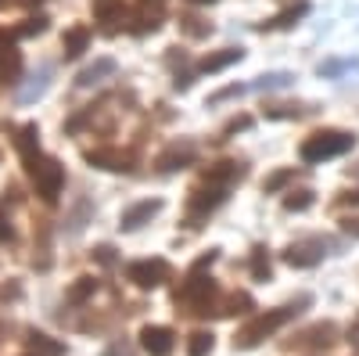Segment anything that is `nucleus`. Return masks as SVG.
<instances>
[{
	"mask_svg": "<svg viewBox=\"0 0 359 356\" xmlns=\"http://www.w3.org/2000/svg\"><path fill=\"white\" fill-rule=\"evenodd\" d=\"M355 62L348 58V62H327V65H320V76H334V72H341V69H352Z\"/></svg>",
	"mask_w": 359,
	"mask_h": 356,
	"instance_id": "nucleus-33",
	"label": "nucleus"
},
{
	"mask_svg": "<svg viewBox=\"0 0 359 356\" xmlns=\"http://www.w3.org/2000/svg\"><path fill=\"white\" fill-rule=\"evenodd\" d=\"M309 205H313V191H291L284 198V209H291V213H302V209H309Z\"/></svg>",
	"mask_w": 359,
	"mask_h": 356,
	"instance_id": "nucleus-27",
	"label": "nucleus"
},
{
	"mask_svg": "<svg viewBox=\"0 0 359 356\" xmlns=\"http://www.w3.org/2000/svg\"><path fill=\"white\" fill-rule=\"evenodd\" d=\"M291 176H294V169H284V173H273V176H269V180L262 184L266 191H277V187H284L287 180H291Z\"/></svg>",
	"mask_w": 359,
	"mask_h": 356,
	"instance_id": "nucleus-31",
	"label": "nucleus"
},
{
	"mask_svg": "<svg viewBox=\"0 0 359 356\" xmlns=\"http://www.w3.org/2000/svg\"><path fill=\"white\" fill-rule=\"evenodd\" d=\"M162 8H165V0H140V25H137V33H147V29H158V18H162Z\"/></svg>",
	"mask_w": 359,
	"mask_h": 356,
	"instance_id": "nucleus-18",
	"label": "nucleus"
},
{
	"mask_svg": "<svg viewBox=\"0 0 359 356\" xmlns=\"http://www.w3.org/2000/svg\"><path fill=\"white\" fill-rule=\"evenodd\" d=\"M22 72V54H18V47L8 40V33L0 29V79H15Z\"/></svg>",
	"mask_w": 359,
	"mask_h": 356,
	"instance_id": "nucleus-11",
	"label": "nucleus"
},
{
	"mask_svg": "<svg viewBox=\"0 0 359 356\" xmlns=\"http://www.w3.org/2000/svg\"><path fill=\"white\" fill-rule=\"evenodd\" d=\"M108 72H115V62H111V58H101L97 65H90V69H83L76 83H79V86H94V83H97L101 76H108Z\"/></svg>",
	"mask_w": 359,
	"mask_h": 356,
	"instance_id": "nucleus-20",
	"label": "nucleus"
},
{
	"mask_svg": "<svg viewBox=\"0 0 359 356\" xmlns=\"http://www.w3.org/2000/svg\"><path fill=\"white\" fill-rule=\"evenodd\" d=\"M294 76L291 72H269V76H259V83H252V91H277V86H291Z\"/></svg>",
	"mask_w": 359,
	"mask_h": 356,
	"instance_id": "nucleus-23",
	"label": "nucleus"
},
{
	"mask_svg": "<svg viewBox=\"0 0 359 356\" xmlns=\"http://www.w3.org/2000/svg\"><path fill=\"white\" fill-rule=\"evenodd\" d=\"M86 162L108 169V173H130L133 169V155L123 152V147H97V152H86Z\"/></svg>",
	"mask_w": 359,
	"mask_h": 356,
	"instance_id": "nucleus-7",
	"label": "nucleus"
},
{
	"mask_svg": "<svg viewBox=\"0 0 359 356\" xmlns=\"http://www.w3.org/2000/svg\"><path fill=\"white\" fill-rule=\"evenodd\" d=\"M187 4H216V0H187Z\"/></svg>",
	"mask_w": 359,
	"mask_h": 356,
	"instance_id": "nucleus-36",
	"label": "nucleus"
},
{
	"mask_svg": "<svg viewBox=\"0 0 359 356\" xmlns=\"http://www.w3.org/2000/svg\"><path fill=\"white\" fill-rule=\"evenodd\" d=\"M352 345H355V349H359V328H355V331H352Z\"/></svg>",
	"mask_w": 359,
	"mask_h": 356,
	"instance_id": "nucleus-35",
	"label": "nucleus"
},
{
	"mask_svg": "<svg viewBox=\"0 0 359 356\" xmlns=\"http://www.w3.org/2000/svg\"><path fill=\"white\" fill-rule=\"evenodd\" d=\"M194 162V144L184 140V144H169L165 152L158 155V169L162 173H176V169H187Z\"/></svg>",
	"mask_w": 359,
	"mask_h": 356,
	"instance_id": "nucleus-9",
	"label": "nucleus"
},
{
	"mask_svg": "<svg viewBox=\"0 0 359 356\" xmlns=\"http://www.w3.org/2000/svg\"><path fill=\"white\" fill-rule=\"evenodd\" d=\"M155 213H162V202H158V198L140 202V205H133V209H126V213H123V223H118V227H123V230H137L140 223H147Z\"/></svg>",
	"mask_w": 359,
	"mask_h": 356,
	"instance_id": "nucleus-13",
	"label": "nucleus"
},
{
	"mask_svg": "<svg viewBox=\"0 0 359 356\" xmlns=\"http://www.w3.org/2000/svg\"><path fill=\"white\" fill-rule=\"evenodd\" d=\"M180 25H184V29H187L191 37H208V33H212V25H201V18H194V15L180 18Z\"/></svg>",
	"mask_w": 359,
	"mask_h": 356,
	"instance_id": "nucleus-30",
	"label": "nucleus"
},
{
	"mask_svg": "<svg viewBox=\"0 0 359 356\" xmlns=\"http://www.w3.org/2000/svg\"><path fill=\"white\" fill-rule=\"evenodd\" d=\"M169 263L165 259H140V263H130L126 266V277L137 284V288H158L169 281Z\"/></svg>",
	"mask_w": 359,
	"mask_h": 356,
	"instance_id": "nucleus-5",
	"label": "nucleus"
},
{
	"mask_svg": "<svg viewBox=\"0 0 359 356\" xmlns=\"http://www.w3.org/2000/svg\"><path fill=\"white\" fill-rule=\"evenodd\" d=\"M352 144H355V137L345 130H320L302 140L298 155H302V162H323V159H338V155L352 152Z\"/></svg>",
	"mask_w": 359,
	"mask_h": 356,
	"instance_id": "nucleus-3",
	"label": "nucleus"
},
{
	"mask_svg": "<svg viewBox=\"0 0 359 356\" xmlns=\"http://www.w3.org/2000/svg\"><path fill=\"white\" fill-rule=\"evenodd\" d=\"M94 288H97L94 277H79V281L69 288V303H86L90 295H94Z\"/></svg>",
	"mask_w": 359,
	"mask_h": 356,
	"instance_id": "nucleus-25",
	"label": "nucleus"
},
{
	"mask_svg": "<svg viewBox=\"0 0 359 356\" xmlns=\"http://www.w3.org/2000/svg\"><path fill=\"white\" fill-rule=\"evenodd\" d=\"M223 198H226V187L208 184V180H205V187H198V191L191 195V202H187V205H191V227H198L194 220H198V216H205V213H212Z\"/></svg>",
	"mask_w": 359,
	"mask_h": 356,
	"instance_id": "nucleus-8",
	"label": "nucleus"
},
{
	"mask_svg": "<svg viewBox=\"0 0 359 356\" xmlns=\"http://www.w3.org/2000/svg\"><path fill=\"white\" fill-rule=\"evenodd\" d=\"M15 242V227L8 220V213H0V245H11Z\"/></svg>",
	"mask_w": 359,
	"mask_h": 356,
	"instance_id": "nucleus-32",
	"label": "nucleus"
},
{
	"mask_svg": "<svg viewBox=\"0 0 359 356\" xmlns=\"http://www.w3.org/2000/svg\"><path fill=\"white\" fill-rule=\"evenodd\" d=\"M15 147H18V155H22V159L40 155V130H36V123H29V126H22V130H18Z\"/></svg>",
	"mask_w": 359,
	"mask_h": 356,
	"instance_id": "nucleus-16",
	"label": "nucleus"
},
{
	"mask_svg": "<svg viewBox=\"0 0 359 356\" xmlns=\"http://www.w3.org/2000/svg\"><path fill=\"white\" fill-rule=\"evenodd\" d=\"M298 306H309V295H302L294 306H280V310H269V313H259V317H252L241 331H237V338H233V345L237 349H252V345H259L262 338H269L273 331H280L284 324L298 313Z\"/></svg>",
	"mask_w": 359,
	"mask_h": 356,
	"instance_id": "nucleus-1",
	"label": "nucleus"
},
{
	"mask_svg": "<svg viewBox=\"0 0 359 356\" xmlns=\"http://www.w3.org/2000/svg\"><path fill=\"white\" fill-rule=\"evenodd\" d=\"M252 295H245V291H237V295H230L226 299V310H223V317H233V313H252Z\"/></svg>",
	"mask_w": 359,
	"mask_h": 356,
	"instance_id": "nucleus-26",
	"label": "nucleus"
},
{
	"mask_svg": "<svg viewBox=\"0 0 359 356\" xmlns=\"http://www.w3.org/2000/svg\"><path fill=\"white\" fill-rule=\"evenodd\" d=\"M309 112H313L309 105H269V108H266L269 119H302V115H309Z\"/></svg>",
	"mask_w": 359,
	"mask_h": 356,
	"instance_id": "nucleus-22",
	"label": "nucleus"
},
{
	"mask_svg": "<svg viewBox=\"0 0 359 356\" xmlns=\"http://www.w3.org/2000/svg\"><path fill=\"white\" fill-rule=\"evenodd\" d=\"M309 15V4H306V0H302V4H294V8H287V11H280L277 18H269V22H262L259 29H262V33H266V29H291L298 18H306Z\"/></svg>",
	"mask_w": 359,
	"mask_h": 356,
	"instance_id": "nucleus-19",
	"label": "nucleus"
},
{
	"mask_svg": "<svg viewBox=\"0 0 359 356\" xmlns=\"http://www.w3.org/2000/svg\"><path fill=\"white\" fill-rule=\"evenodd\" d=\"M90 44V29L86 25H72L69 33L62 37V47H65V58H79Z\"/></svg>",
	"mask_w": 359,
	"mask_h": 356,
	"instance_id": "nucleus-17",
	"label": "nucleus"
},
{
	"mask_svg": "<svg viewBox=\"0 0 359 356\" xmlns=\"http://www.w3.org/2000/svg\"><path fill=\"white\" fill-rule=\"evenodd\" d=\"M29 349H33L36 356H62V352H65V345H62V342H50V338H47V335H40V331L29 335Z\"/></svg>",
	"mask_w": 359,
	"mask_h": 356,
	"instance_id": "nucleus-21",
	"label": "nucleus"
},
{
	"mask_svg": "<svg viewBox=\"0 0 359 356\" xmlns=\"http://www.w3.org/2000/svg\"><path fill=\"white\" fill-rule=\"evenodd\" d=\"M245 176V166H237V162H216L212 169L205 173V180L208 184H219V187H230L233 180H241Z\"/></svg>",
	"mask_w": 359,
	"mask_h": 356,
	"instance_id": "nucleus-14",
	"label": "nucleus"
},
{
	"mask_svg": "<svg viewBox=\"0 0 359 356\" xmlns=\"http://www.w3.org/2000/svg\"><path fill=\"white\" fill-rule=\"evenodd\" d=\"M25 173H29V180H33L36 195H40L47 205H54L57 195H62V187H65V169H62V162L50 159V155H33V159H25Z\"/></svg>",
	"mask_w": 359,
	"mask_h": 356,
	"instance_id": "nucleus-2",
	"label": "nucleus"
},
{
	"mask_svg": "<svg viewBox=\"0 0 359 356\" xmlns=\"http://www.w3.org/2000/svg\"><path fill=\"white\" fill-rule=\"evenodd\" d=\"M111 252H115L111 245H97V249H94V259H97V263H104V266H111V263H115V256H111Z\"/></svg>",
	"mask_w": 359,
	"mask_h": 356,
	"instance_id": "nucleus-34",
	"label": "nucleus"
},
{
	"mask_svg": "<svg viewBox=\"0 0 359 356\" xmlns=\"http://www.w3.org/2000/svg\"><path fill=\"white\" fill-rule=\"evenodd\" d=\"M241 58H245L241 47H223L219 54H208L198 69H201V72H219V69H226V65H233V62H241Z\"/></svg>",
	"mask_w": 359,
	"mask_h": 356,
	"instance_id": "nucleus-15",
	"label": "nucleus"
},
{
	"mask_svg": "<svg viewBox=\"0 0 359 356\" xmlns=\"http://www.w3.org/2000/svg\"><path fill=\"white\" fill-rule=\"evenodd\" d=\"M252 274H255V281H266L269 277V259H266V249L262 245L252 249Z\"/></svg>",
	"mask_w": 359,
	"mask_h": 356,
	"instance_id": "nucleus-28",
	"label": "nucleus"
},
{
	"mask_svg": "<svg viewBox=\"0 0 359 356\" xmlns=\"http://www.w3.org/2000/svg\"><path fill=\"white\" fill-rule=\"evenodd\" d=\"M212 299H216L212 277H198V274H191V281L176 291V306H184V313H208Z\"/></svg>",
	"mask_w": 359,
	"mask_h": 356,
	"instance_id": "nucleus-4",
	"label": "nucleus"
},
{
	"mask_svg": "<svg viewBox=\"0 0 359 356\" xmlns=\"http://www.w3.org/2000/svg\"><path fill=\"white\" fill-rule=\"evenodd\" d=\"M43 29H47V18L36 15V18H25V25L15 29V37H36V33H43Z\"/></svg>",
	"mask_w": 359,
	"mask_h": 356,
	"instance_id": "nucleus-29",
	"label": "nucleus"
},
{
	"mask_svg": "<svg viewBox=\"0 0 359 356\" xmlns=\"http://www.w3.org/2000/svg\"><path fill=\"white\" fill-rule=\"evenodd\" d=\"M140 345H144V352H151V356H169L176 342H172L169 328H155V324H147V328H140Z\"/></svg>",
	"mask_w": 359,
	"mask_h": 356,
	"instance_id": "nucleus-10",
	"label": "nucleus"
},
{
	"mask_svg": "<svg viewBox=\"0 0 359 356\" xmlns=\"http://www.w3.org/2000/svg\"><path fill=\"white\" fill-rule=\"evenodd\" d=\"M323 256H327V242H323V237H302V242H294V245L284 252V259H287L291 266H298V270L316 266Z\"/></svg>",
	"mask_w": 359,
	"mask_h": 356,
	"instance_id": "nucleus-6",
	"label": "nucleus"
},
{
	"mask_svg": "<svg viewBox=\"0 0 359 356\" xmlns=\"http://www.w3.org/2000/svg\"><path fill=\"white\" fill-rule=\"evenodd\" d=\"M94 18L108 29V33H115L118 22L126 18V4L123 0H94Z\"/></svg>",
	"mask_w": 359,
	"mask_h": 356,
	"instance_id": "nucleus-12",
	"label": "nucleus"
},
{
	"mask_svg": "<svg viewBox=\"0 0 359 356\" xmlns=\"http://www.w3.org/2000/svg\"><path fill=\"white\" fill-rule=\"evenodd\" d=\"M212 352V331H194L187 342V356H208Z\"/></svg>",
	"mask_w": 359,
	"mask_h": 356,
	"instance_id": "nucleus-24",
	"label": "nucleus"
}]
</instances>
